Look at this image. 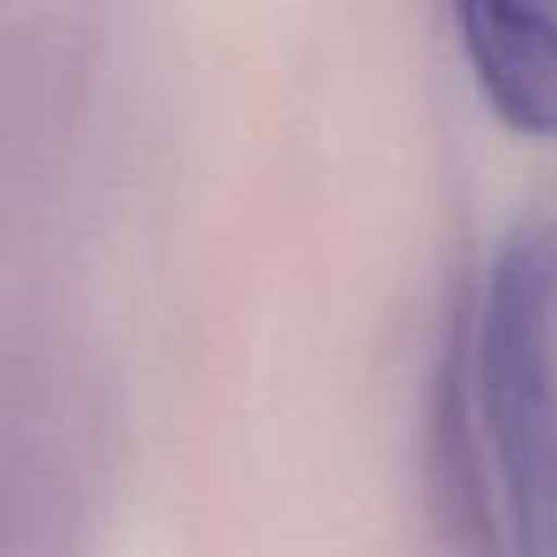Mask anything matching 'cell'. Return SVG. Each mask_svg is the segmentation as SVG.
Wrapping results in <instances>:
<instances>
[{"mask_svg": "<svg viewBox=\"0 0 557 557\" xmlns=\"http://www.w3.org/2000/svg\"><path fill=\"white\" fill-rule=\"evenodd\" d=\"M479 413L513 557H557V222L518 226L479 305Z\"/></svg>", "mask_w": 557, "mask_h": 557, "instance_id": "obj_1", "label": "cell"}, {"mask_svg": "<svg viewBox=\"0 0 557 557\" xmlns=\"http://www.w3.org/2000/svg\"><path fill=\"white\" fill-rule=\"evenodd\" d=\"M457 35L492 113L531 139H557V13L527 0H466Z\"/></svg>", "mask_w": 557, "mask_h": 557, "instance_id": "obj_2", "label": "cell"}]
</instances>
